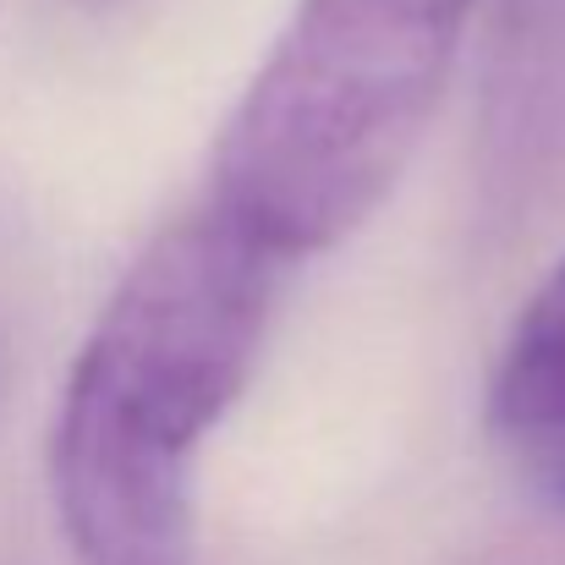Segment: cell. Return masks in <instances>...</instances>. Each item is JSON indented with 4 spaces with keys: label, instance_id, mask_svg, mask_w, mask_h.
<instances>
[{
    "label": "cell",
    "instance_id": "2",
    "mask_svg": "<svg viewBox=\"0 0 565 565\" xmlns=\"http://www.w3.org/2000/svg\"><path fill=\"white\" fill-rule=\"evenodd\" d=\"M478 0H297L231 105L209 198L286 264L347 242L412 166Z\"/></svg>",
    "mask_w": 565,
    "mask_h": 565
},
{
    "label": "cell",
    "instance_id": "3",
    "mask_svg": "<svg viewBox=\"0 0 565 565\" xmlns=\"http://www.w3.org/2000/svg\"><path fill=\"white\" fill-rule=\"evenodd\" d=\"M565 132V0H500L489 105H483V171L494 188H516L550 160Z\"/></svg>",
    "mask_w": 565,
    "mask_h": 565
},
{
    "label": "cell",
    "instance_id": "4",
    "mask_svg": "<svg viewBox=\"0 0 565 565\" xmlns=\"http://www.w3.org/2000/svg\"><path fill=\"white\" fill-rule=\"evenodd\" d=\"M489 428L522 450L565 439V258L539 280L489 369Z\"/></svg>",
    "mask_w": 565,
    "mask_h": 565
},
{
    "label": "cell",
    "instance_id": "1",
    "mask_svg": "<svg viewBox=\"0 0 565 565\" xmlns=\"http://www.w3.org/2000/svg\"><path fill=\"white\" fill-rule=\"evenodd\" d=\"M280 264L209 198L105 297L50 423V500L83 565H177L198 450L264 358Z\"/></svg>",
    "mask_w": 565,
    "mask_h": 565
},
{
    "label": "cell",
    "instance_id": "5",
    "mask_svg": "<svg viewBox=\"0 0 565 565\" xmlns=\"http://www.w3.org/2000/svg\"><path fill=\"white\" fill-rule=\"evenodd\" d=\"M533 478H539V494L565 516V439H550V445H533Z\"/></svg>",
    "mask_w": 565,
    "mask_h": 565
}]
</instances>
